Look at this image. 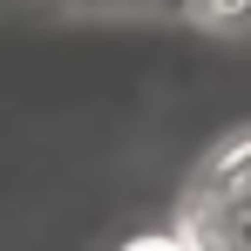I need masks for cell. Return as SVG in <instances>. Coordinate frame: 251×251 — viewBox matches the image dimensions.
Segmentation results:
<instances>
[{
  "label": "cell",
  "instance_id": "6da1fadb",
  "mask_svg": "<svg viewBox=\"0 0 251 251\" xmlns=\"http://www.w3.org/2000/svg\"><path fill=\"white\" fill-rule=\"evenodd\" d=\"M176 231L190 238V251H251V143L210 156Z\"/></svg>",
  "mask_w": 251,
  "mask_h": 251
},
{
  "label": "cell",
  "instance_id": "7a4b0ae2",
  "mask_svg": "<svg viewBox=\"0 0 251 251\" xmlns=\"http://www.w3.org/2000/svg\"><path fill=\"white\" fill-rule=\"evenodd\" d=\"M197 27H217V34H238V27H251V0H176Z\"/></svg>",
  "mask_w": 251,
  "mask_h": 251
},
{
  "label": "cell",
  "instance_id": "3957f363",
  "mask_svg": "<svg viewBox=\"0 0 251 251\" xmlns=\"http://www.w3.org/2000/svg\"><path fill=\"white\" fill-rule=\"evenodd\" d=\"M123 251H190V238L183 231H150V238H129Z\"/></svg>",
  "mask_w": 251,
  "mask_h": 251
}]
</instances>
